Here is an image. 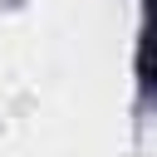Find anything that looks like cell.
Returning a JSON list of instances; mask_svg holds the SVG:
<instances>
[{
	"label": "cell",
	"instance_id": "1",
	"mask_svg": "<svg viewBox=\"0 0 157 157\" xmlns=\"http://www.w3.org/2000/svg\"><path fill=\"white\" fill-rule=\"evenodd\" d=\"M142 10H147V20H142V59H137V69H142V88L157 93V0H142Z\"/></svg>",
	"mask_w": 157,
	"mask_h": 157
}]
</instances>
